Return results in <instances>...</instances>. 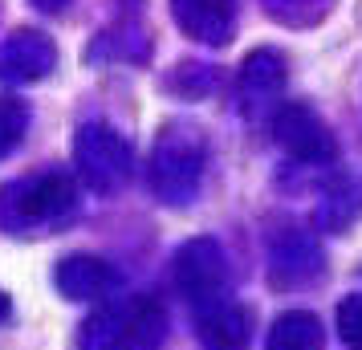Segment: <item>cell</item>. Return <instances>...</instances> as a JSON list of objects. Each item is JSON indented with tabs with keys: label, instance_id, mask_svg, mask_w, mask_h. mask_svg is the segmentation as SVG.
<instances>
[{
	"label": "cell",
	"instance_id": "obj_1",
	"mask_svg": "<svg viewBox=\"0 0 362 350\" xmlns=\"http://www.w3.org/2000/svg\"><path fill=\"white\" fill-rule=\"evenodd\" d=\"M167 334V310L151 293L110 298L86 317L78 350H159Z\"/></svg>",
	"mask_w": 362,
	"mask_h": 350
},
{
	"label": "cell",
	"instance_id": "obj_2",
	"mask_svg": "<svg viewBox=\"0 0 362 350\" xmlns=\"http://www.w3.org/2000/svg\"><path fill=\"white\" fill-rule=\"evenodd\" d=\"M78 208V187L69 175H33L0 187V228L8 233H33L53 228Z\"/></svg>",
	"mask_w": 362,
	"mask_h": 350
},
{
	"label": "cell",
	"instance_id": "obj_3",
	"mask_svg": "<svg viewBox=\"0 0 362 350\" xmlns=\"http://www.w3.org/2000/svg\"><path fill=\"white\" fill-rule=\"evenodd\" d=\"M204 180V139L187 127H167L155 159H151V184L163 204H187Z\"/></svg>",
	"mask_w": 362,
	"mask_h": 350
},
{
	"label": "cell",
	"instance_id": "obj_4",
	"mask_svg": "<svg viewBox=\"0 0 362 350\" xmlns=\"http://www.w3.org/2000/svg\"><path fill=\"white\" fill-rule=\"evenodd\" d=\"M74 163H78L82 180L94 192H118V187L131 180L134 155H131V143L115 127L90 122L74 139Z\"/></svg>",
	"mask_w": 362,
	"mask_h": 350
},
{
	"label": "cell",
	"instance_id": "obj_5",
	"mask_svg": "<svg viewBox=\"0 0 362 350\" xmlns=\"http://www.w3.org/2000/svg\"><path fill=\"white\" fill-rule=\"evenodd\" d=\"M171 277H175V289L196 310L228 298V257H224V249L216 245L212 236L187 240L175 252V261H171Z\"/></svg>",
	"mask_w": 362,
	"mask_h": 350
},
{
	"label": "cell",
	"instance_id": "obj_6",
	"mask_svg": "<svg viewBox=\"0 0 362 350\" xmlns=\"http://www.w3.org/2000/svg\"><path fill=\"white\" fill-rule=\"evenodd\" d=\"M273 134H277L281 151L297 163H329L338 155V143H334L329 127L305 102H285L273 118Z\"/></svg>",
	"mask_w": 362,
	"mask_h": 350
},
{
	"label": "cell",
	"instance_id": "obj_7",
	"mask_svg": "<svg viewBox=\"0 0 362 350\" xmlns=\"http://www.w3.org/2000/svg\"><path fill=\"white\" fill-rule=\"evenodd\" d=\"M322 277V245L310 233H281L269 249V281L277 289H301Z\"/></svg>",
	"mask_w": 362,
	"mask_h": 350
},
{
	"label": "cell",
	"instance_id": "obj_8",
	"mask_svg": "<svg viewBox=\"0 0 362 350\" xmlns=\"http://www.w3.org/2000/svg\"><path fill=\"white\" fill-rule=\"evenodd\" d=\"M57 62V49L45 33L37 29H17L13 37L0 41V78L13 86H25V82H37L45 78Z\"/></svg>",
	"mask_w": 362,
	"mask_h": 350
},
{
	"label": "cell",
	"instance_id": "obj_9",
	"mask_svg": "<svg viewBox=\"0 0 362 350\" xmlns=\"http://www.w3.org/2000/svg\"><path fill=\"white\" fill-rule=\"evenodd\" d=\"M196 338L204 342V350H245L252 338V317L240 301H212L196 310Z\"/></svg>",
	"mask_w": 362,
	"mask_h": 350
},
{
	"label": "cell",
	"instance_id": "obj_10",
	"mask_svg": "<svg viewBox=\"0 0 362 350\" xmlns=\"http://www.w3.org/2000/svg\"><path fill=\"white\" fill-rule=\"evenodd\" d=\"M53 281L62 289V298L69 301H102L110 298V289L118 285V273L102 257H90V252H78V257H66Z\"/></svg>",
	"mask_w": 362,
	"mask_h": 350
},
{
	"label": "cell",
	"instance_id": "obj_11",
	"mask_svg": "<svg viewBox=\"0 0 362 350\" xmlns=\"http://www.w3.org/2000/svg\"><path fill=\"white\" fill-rule=\"evenodd\" d=\"M175 4V21L183 33L208 41V45H224L236 25V0H171Z\"/></svg>",
	"mask_w": 362,
	"mask_h": 350
},
{
	"label": "cell",
	"instance_id": "obj_12",
	"mask_svg": "<svg viewBox=\"0 0 362 350\" xmlns=\"http://www.w3.org/2000/svg\"><path fill=\"white\" fill-rule=\"evenodd\" d=\"M326 346V326L310 310H289L269 326L264 350H322Z\"/></svg>",
	"mask_w": 362,
	"mask_h": 350
},
{
	"label": "cell",
	"instance_id": "obj_13",
	"mask_svg": "<svg viewBox=\"0 0 362 350\" xmlns=\"http://www.w3.org/2000/svg\"><path fill=\"white\" fill-rule=\"evenodd\" d=\"M281 86H285V62L277 49H257L248 53V62L240 66V94L248 102H264L277 98Z\"/></svg>",
	"mask_w": 362,
	"mask_h": 350
},
{
	"label": "cell",
	"instance_id": "obj_14",
	"mask_svg": "<svg viewBox=\"0 0 362 350\" xmlns=\"http://www.w3.org/2000/svg\"><path fill=\"white\" fill-rule=\"evenodd\" d=\"M25 127H29V106L21 98H0V159L21 143Z\"/></svg>",
	"mask_w": 362,
	"mask_h": 350
},
{
	"label": "cell",
	"instance_id": "obj_15",
	"mask_svg": "<svg viewBox=\"0 0 362 350\" xmlns=\"http://www.w3.org/2000/svg\"><path fill=\"white\" fill-rule=\"evenodd\" d=\"M338 334H342L346 342L362 346V293H350L338 305Z\"/></svg>",
	"mask_w": 362,
	"mask_h": 350
},
{
	"label": "cell",
	"instance_id": "obj_16",
	"mask_svg": "<svg viewBox=\"0 0 362 350\" xmlns=\"http://www.w3.org/2000/svg\"><path fill=\"white\" fill-rule=\"evenodd\" d=\"M37 8H41V13H62V8H66L69 0H33Z\"/></svg>",
	"mask_w": 362,
	"mask_h": 350
},
{
	"label": "cell",
	"instance_id": "obj_17",
	"mask_svg": "<svg viewBox=\"0 0 362 350\" xmlns=\"http://www.w3.org/2000/svg\"><path fill=\"white\" fill-rule=\"evenodd\" d=\"M8 310H13V301H8V293H0V322L8 317Z\"/></svg>",
	"mask_w": 362,
	"mask_h": 350
}]
</instances>
